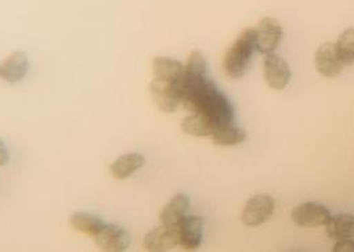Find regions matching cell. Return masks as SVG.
Wrapping results in <instances>:
<instances>
[{"label":"cell","instance_id":"cell-16","mask_svg":"<svg viewBox=\"0 0 354 252\" xmlns=\"http://www.w3.org/2000/svg\"><path fill=\"white\" fill-rule=\"evenodd\" d=\"M181 129L187 135L204 138V136H212L213 132H214V126L205 115L192 112V115L187 116L183 120Z\"/></svg>","mask_w":354,"mask_h":252},{"label":"cell","instance_id":"cell-22","mask_svg":"<svg viewBox=\"0 0 354 252\" xmlns=\"http://www.w3.org/2000/svg\"><path fill=\"white\" fill-rule=\"evenodd\" d=\"M10 161V154H8V150L6 147V144L3 143L0 141V167L1 165H6Z\"/></svg>","mask_w":354,"mask_h":252},{"label":"cell","instance_id":"cell-2","mask_svg":"<svg viewBox=\"0 0 354 252\" xmlns=\"http://www.w3.org/2000/svg\"><path fill=\"white\" fill-rule=\"evenodd\" d=\"M274 199L269 195H256L249 199L243 210L241 220L248 227H257L273 215L274 213Z\"/></svg>","mask_w":354,"mask_h":252},{"label":"cell","instance_id":"cell-7","mask_svg":"<svg viewBox=\"0 0 354 252\" xmlns=\"http://www.w3.org/2000/svg\"><path fill=\"white\" fill-rule=\"evenodd\" d=\"M329 219V210L319 203H305L292 211V220L300 227L326 226Z\"/></svg>","mask_w":354,"mask_h":252},{"label":"cell","instance_id":"cell-19","mask_svg":"<svg viewBox=\"0 0 354 252\" xmlns=\"http://www.w3.org/2000/svg\"><path fill=\"white\" fill-rule=\"evenodd\" d=\"M336 48L344 64L354 63V28H348L339 35Z\"/></svg>","mask_w":354,"mask_h":252},{"label":"cell","instance_id":"cell-20","mask_svg":"<svg viewBox=\"0 0 354 252\" xmlns=\"http://www.w3.org/2000/svg\"><path fill=\"white\" fill-rule=\"evenodd\" d=\"M185 75L188 76H207V62L201 53L195 51L189 55L187 66H185Z\"/></svg>","mask_w":354,"mask_h":252},{"label":"cell","instance_id":"cell-23","mask_svg":"<svg viewBox=\"0 0 354 252\" xmlns=\"http://www.w3.org/2000/svg\"><path fill=\"white\" fill-rule=\"evenodd\" d=\"M0 73H1V66H0Z\"/></svg>","mask_w":354,"mask_h":252},{"label":"cell","instance_id":"cell-9","mask_svg":"<svg viewBox=\"0 0 354 252\" xmlns=\"http://www.w3.org/2000/svg\"><path fill=\"white\" fill-rule=\"evenodd\" d=\"M316 69L325 78H335L344 69V62L337 51L336 44L324 43L316 53Z\"/></svg>","mask_w":354,"mask_h":252},{"label":"cell","instance_id":"cell-11","mask_svg":"<svg viewBox=\"0 0 354 252\" xmlns=\"http://www.w3.org/2000/svg\"><path fill=\"white\" fill-rule=\"evenodd\" d=\"M145 164V158L140 152H129L118 158L111 164L109 171L115 179L124 180L132 177Z\"/></svg>","mask_w":354,"mask_h":252},{"label":"cell","instance_id":"cell-13","mask_svg":"<svg viewBox=\"0 0 354 252\" xmlns=\"http://www.w3.org/2000/svg\"><path fill=\"white\" fill-rule=\"evenodd\" d=\"M189 207V198L185 194H177L171 199L160 214V220L165 226L176 227L178 223L185 217Z\"/></svg>","mask_w":354,"mask_h":252},{"label":"cell","instance_id":"cell-8","mask_svg":"<svg viewBox=\"0 0 354 252\" xmlns=\"http://www.w3.org/2000/svg\"><path fill=\"white\" fill-rule=\"evenodd\" d=\"M203 219L200 216H185L177 226L178 246L184 250H197L203 237Z\"/></svg>","mask_w":354,"mask_h":252},{"label":"cell","instance_id":"cell-12","mask_svg":"<svg viewBox=\"0 0 354 252\" xmlns=\"http://www.w3.org/2000/svg\"><path fill=\"white\" fill-rule=\"evenodd\" d=\"M28 56L24 53H14L10 55L6 62L1 64V73L0 78H3L8 83H18L28 71Z\"/></svg>","mask_w":354,"mask_h":252},{"label":"cell","instance_id":"cell-3","mask_svg":"<svg viewBox=\"0 0 354 252\" xmlns=\"http://www.w3.org/2000/svg\"><path fill=\"white\" fill-rule=\"evenodd\" d=\"M283 39V27L273 18H264L256 28V50L272 54Z\"/></svg>","mask_w":354,"mask_h":252},{"label":"cell","instance_id":"cell-1","mask_svg":"<svg viewBox=\"0 0 354 252\" xmlns=\"http://www.w3.org/2000/svg\"><path fill=\"white\" fill-rule=\"evenodd\" d=\"M256 50V28H247L234 40L224 57V70L233 79L241 78Z\"/></svg>","mask_w":354,"mask_h":252},{"label":"cell","instance_id":"cell-15","mask_svg":"<svg viewBox=\"0 0 354 252\" xmlns=\"http://www.w3.org/2000/svg\"><path fill=\"white\" fill-rule=\"evenodd\" d=\"M326 234L335 240H345L354 236V215L342 214V215L330 216L326 223Z\"/></svg>","mask_w":354,"mask_h":252},{"label":"cell","instance_id":"cell-10","mask_svg":"<svg viewBox=\"0 0 354 252\" xmlns=\"http://www.w3.org/2000/svg\"><path fill=\"white\" fill-rule=\"evenodd\" d=\"M178 244V231L172 226H160L148 233L144 240L145 250L152 252L169 251Z\"/></svg>","mask_w":354,"mask_h":252},{"label":"cell","instance_id":"cell-6","mask_svg":"<svg viewBox=\"0 0 354 252\" xmlns=\"http://www.w3.org/2000/svg\"><path fill=\"white\" fill-rule=\"evenodd\" d=\"M149 90L155 105L162 112H174L180 105V93L176 83L155 78L151 82Z\"/></svg>","mask_w":354,"mask_h":252},{"label":"cell","instance_id":"cell-21","mask_svg":"<svg viewBox=\"0 0 354 252\" xmlns=\"http://www.w3.org/2000/svg\"><path fill=\"white\" fill-rule=\"evenodd\" d=\"M335 252H354V242L351 239L338 240L336 247L333 249Z\"/></svg>","mask_w":354,"mask_h":252},{"label":"cell","instance_id":"cell-17","mask_svg":"<svg viewBox=\"0 0 354 252\" xmlns=\"http://www.w3.org/2000/svg\"><path fill=\"white\" fill-rule=\"evenodd\" d=\"M70 224L73 230L93 237L103 228L104 222L99 216L86 213H76L70 217Z\"/></svg>","mask_w":354,"mask_h":252},{"label":"cell","instance_id":"cell-5","mask_svg":"<svg viewBox=\"0 0 354 252\" xmlns=\"http://www.w3.org/2000/svg\"><path fill=\"white\" fill-rule=\"evenodd\" d=\"M264 76L270 89L281 91L290 82V69L288 63L279 55L266 54L264 60Z\"/></svg>","mask_w":354,"mask_h":252},{"label":"cell","instance_id":"cell-14","mask_svg":"<svg viewBox=\"0 0 354 252\" xmlns=\"http://www.w3.org/2000/svg\"><path fill=\"white\" fill-rule=\"evenodd\" d=\"M152 70L155 73V78H159L171 83H176L184 76L185 66L175 59L158 56L152 62Z\"/></svg>","mask_w":354,"mask_h":252},{"label":"cell","instance_id":"cell-4","mask_svg":"<svg viewBox=\"0 0 354 252\" xmlns=\"http://www.w3.org/2000/svg\"><path fill=\"white\" fill-rule=\"evenodd\" d=\"M96 246L106 252H123L128 250L131 239L123 227L104 224L103 228L93 236Z\"/></svg>","mask_w":354,"mask_h":252},{"label":"cell","instance_id":"cell-18","mask_svg":"<svg viewBox=\"0 0 354 252\" xmlns=\"http://www.w3.org/2000/svg\"><path fill=\"white\" fill-rule=\"evenodd\" d=\"M247 138V134L233 125L230 126L220 127L213 132V143L217 145H237L243 143Z\"/></svg>","mask_w":354,"mask_h":252}]
</instances>
